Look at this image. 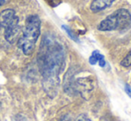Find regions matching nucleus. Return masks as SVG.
<instances>
[{"label":"nucleus","instance_id":"1","mask_svg":"<svg viewBox=\"0 0 131 121\" xmlns=\"http://www.w3.org/2000/svg\"><path fill=\"white\" fill-rule=\"evenodd\" d=\"M38 62L46 90L55 94L59 86V75L64 67V51L61 44L49 37L43 38Z\"/></svg>","mask_w":131,"mask_h":121},{"label":"nucleus","instance_id":"2","mask_svg":"<svg viewBox=\"0 0 131 121\" xmlns=\"http://www.w3.org/2000/svg\"><path fill=\"white\" fill-rule=\"evenodd\" d=\"M41 21L36 14L29 15L25 21L23 35L17 42L18 47L25 55L29 56L33 54L36 48V43L40 36Z\"/></svg>","mask_w":131,"mask_h":121},{"label":"nucleus","instance_id":"3","mask_svg":"<svg viewBox=\"0 0 131 121\" xmlns=\"http://www.w3.org/2000/svg\"><path fill=\"white\" fill-rule=\"evenodd\" d=\"M131 22V14L124 8L118 9L103 20L97 26L100 31L121 30L128 28Z\"/></svg>","mask_w":131,"mask_h":121},{"label":"nucleus","instance_id":"4","mask_svg":"<svg viewBox=\"0 0 131 121\" xmlns=\"http://www.w3.org/2000/svg\"><path fill=\"white\" fill-rule=\"evenodd\" d=\"M94 89V81L91 78H81L74 81V92L79 93L84 99L89 98Z\"/></svg>","mask_w":131,"mask_h":121},{"label":"nucleus","instance_id":"5","mask_svg":"<svg viewBox=\"0 0 131 121\" xmlns=\"http://www.w3.org/2000/svg\"><path fill=\"white\" fill-rule=\"evenodd\" d=\"M20 25H19V18L16 16L12 21L6 24L4 27V36L8 43L14 44L17 39L20 33Z\"/></svg>","mask_w":131,"mask_h":121},{"label":"nucleus","instance_id":"6","mask_svg":"<svg viewBox=\"0 0 131 121\" xmlns=\"http://www.w3.org/2000/svg\"><path fill=\"white\" fill-rule=\"evenodd\" d=\"M115 0H93L90 4V10L93 13H99L110 7Z\"/></svg>","mask_w":131,"mask_h":121},{"label":"nucleus","instance_id":"7","mask_svg":"<svg viewBox=\"0 0 131 121\" xmlns=\"http://www.w3.org/2000/svg\"><path fill=\"white\" fill-rule=\"evenodd\" d=\"M15 11L14 9H5L0 13V27L4 28L10 21H12L16 17Z\"/></svg>","mask_w":131,"mask_h":121},{"label":"nucleus","instance_id":"8","mask_svg":"<svg viewBox=\"0 0 131 121\" xmlns=\"http://www.w3.org/2000/svg\"><path fill=\"white\" fill-rule=\"evenodd\" d=\"M103 57H104V55L101 54L99 51H97V50L94 51V52L92 53L91 56L89 57V63L91 64V65H95V64H96L97 62H98V60Z\"/></svg>","mask_w":131,"mask_h":121},{"label":"nucleus","instance_id":"9","mask_svg":"<svg viewBox=\"0 0 131 121\" xmlns=\"http://www.w3.org/2000/svg\"><path fill=\"white\" fill-rule=\"evenodd\" d=\"M121 65L125 68H128L131 66V51L123 58V60L121 62Z\"/></svg>","mask_w":131,"mask_h":121},{"label":"nucleus","instance_id":"10","mask_svg":"<svg viewBox=\"0 0 131 121\" xmlns=\"http://www.w3.org/2000/svg\"><path fill=\"white\" fill-rule=\"evenodd\" d=\"M62 29H63L64 30L67 32V34L69 35V37L71 38L72 40H74V41H76V42H78L79 41V39H78V38L76 37V35L74 34V33L71 31V29L69 28L68 26H65V25H62Z\"/></svg>","mask_w":131,"mask_h":121},{"label":"nucleus","instance_id":"11","mask_svg":"<svg viewBox=\"0 0 131 121\" xmlns=\"http://www.w3.org/2000/svg\"><path fill=\"white\" fill-rule=\"evenodd\" d=\"M125 91H126V93H128V95L131 98V87L129 85H128V84L125 85Z\"/></svg>","mask_w":131,"mask_h":121},{"label":"nucleus","instance_id":"12","mask_svg":"<svg viewBox=\"0 0 131 121\" xmlns=\"http://www.w3.org/2000/svg\"><path fill=\"white\" fill-rule=\"evenodd\" d=\"M78 121H91V120H90L88 118H86V116H82L81 118H79Z\"/></svg>","mask_w":131,"mask_h":121},{"label":"nucleus","instance_id":"13","mask_svg":"<svg viewBox=\"0 0 131 121\" xmlns=\"http://www.w3.org/2000/svg\"><path fill=\"white\" fill-rule=\"evenodd\" d=\"M60 121H71V118H70V117L69 116H63L62 118L60 119Z\"/></svg>","mask_w":131,"mask_h":121},{"label":"nucleus","instance_id":"14","mask_svg":"<svg viewBox=\"0 0 131 121\" xmlns=\"http://www.w3.org/2000/svg\"><path fill=\"white\" fill-rule=\"evenodd\" d=\"M6 2H7V0H0V7L3 6Z\"/></svg>","mask_w":131,"mask_h":121}]
</instances>
